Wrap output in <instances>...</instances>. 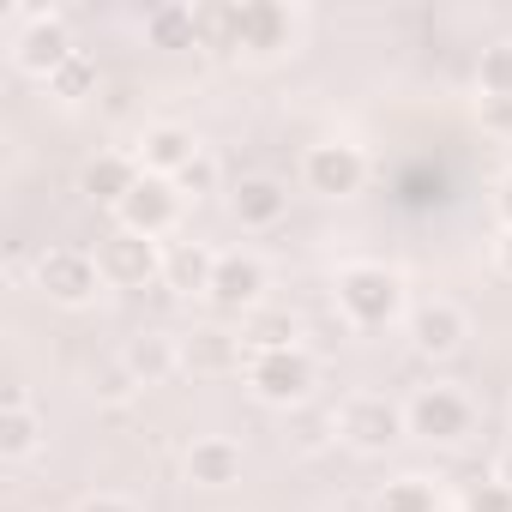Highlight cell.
<instances>
[{"label":"cell","mask_w":512,"mask_h":512,"mask_svg":"<svg viewBox=\"0 0 512 512\" xmlns=\"http://www.w3.org/2000/svg\"><path fill=\"white\" fill-rule=\"evenodd\" d=\"M338 308L350 326L362 332H380L392 320H404V278L392 266H374V260H356L338 272Z\"/></svg>","instance_id":"obj_1"},{"label":"cell","mask_w":512,"mask_h":512,"mask_svg":"<svg viewBox=\"0 0 512 512\" xmlns=\"http://www.w3.org/2000/svg\"><path fill=\"white\" fill-rule=\"evenodd\" d=\"M247 386H253V398L260 404H302L308 392H314V356L302 350V344H290V350H253L247 356Z\"/></svg>","instance_id":"obj_2"},{"label":"cell","mask_w":512,"mask_h":512,"mask_svg":"<svg viewBox=\"0 0 512 512\" xmlns=\"http://www.w3.org/2000/svg\"><path fill=\"white\" fill-rule=\"evenodd\" d=\"M368 181V151L350 145V139H326V145H308L302 157V187L320 193V199H356Z\"/></svg>","instance_id":"obj_3"},{"label":"cell","mask_w":512,"mask_h":512,"mask_svg":"<svg viewBox=\"0 0 512 512\" xmlns=\"http://www.w3.org/2000/svg\"><path fill=\"white\" fill-rule=\"evenodd\" d=\"M79 49H73V31L61 13H19V37H13V61L31 73V79H55V67H67Z\"/></svg>","instance_id":"obj_4"},{"label":"cell","mask_w":512,"mask_h":512,"mask_svg":"<svg viewBox=\"0 0 512 512\" xmlns=\"http://www.w3.org/2000/svg\"><path fill=\"white\" fill-rule=\"evenodd\" d=\"M37 290L61 308H85L97 302L103 290V266H97V253H79V247H49L43 260H37Z\"/></svg>","instance_id":"obj_5"},{"label":"cell","mask_w":512,"mask_h":512,"mask_svg":"<svg viewBox=\"0 0 512 512\" xmlns=\"http://www.w3.org/2000/svg\"><path fill=\"white\" fill-rule=\"evenodd\" d=\"M404 422H410L416 440H428V446H452V440L470 434L476 410H470V398L452 392V386H422V392L404 404Z\"/></svg>","instance_id":"obj_6"},{"label":"cell","mask_w":512,"mask_h":512,"mask_svg":"<svg viewBox=\"0 0 512 512\" xmlns=\"http://www.w3.org/2000/svg\"><path fill=\"white\" fill-rule=\"evenodd\" d=\"M181 193H175V181H163V175H145L121 205H115V229H133V235H145V241H163L175 223H181Z\"/></svg>","instance_id":"obj_7"},{"label":"cell","mask_w":512,"mask_h":512,"mask_svg":"<svg viewBox=\"0 0 512 512\" xmlns=\"http://www.w3.org/2000/svg\"><path fill=\"white\" fill-rule=\"evenodd\" d=\"M338 434L356 446V452H386V446H398L404 434H410V422H404V410L392 404V398H350L344 410H338Z\"/></svg>","instance_id":"obj_8"},{"label":"cell","mask_w":512,"mask_h":512,"mask_svg":"<svg viewBox=\"0 0 512 512\" xmlns=\"http://www.w3.org/2000/svg\"><path fill=\"white\" fill-rule=\"evenodd\" d=\"M97 266H103V284H121V290H139L151 278H163V253L157 241L133 235V229H109L97 241Z\"/></svg>","instance_id":"obj_9"},{"label":"cell","mask_w":512,"mask_h":512,"mask_svg":"<svg viewBox=\"0 0 512 512\" xmlns=\"http://www.w3.org/2000/svg\"><path fill=\"white\" fill-rule=\"evenodd\" d=\"M266 296V260L260 253H217V272H211V302L229 314H253Z\"/></svg>","instance_id":"obj_10"},{"label":"cell","mask_w":512,"mask_h":512,"mask_svg":"<svg viewBox=\"0 0 512 512\" xmlns=\"http://www.w3.org/2000/svg\"><path fill=\"white\" fill-rule=\"evenodd\" d=\"M290 31H296V19L278 0H241L235 7V49L241 55H278V49H290Z\"/></svg>","instance_id":"obj_11"},{"label":"cell","mask_w":512,"mask_h":512,"mask_svg":"<svg viewBox=\"0 0 512 512\" xmlns=\"http://www.w3.org/2000/svg\"><path fill=\"white\" fill-rule=\"evenodd\" d=\"M229 211H235L241 229H278L284 211H290V187L272 181V175H241L229 187Z\"/></svg>","instance_id":"obj_12"},{"label":"cell","mask_w":512,"mask_h":512,"mask_svg":"<svg viewBox=\"0 0 512 512\" xmlns=\"http://www.w3.org/2000/svg\"><path fill=\"white\" fill-rule=\"evenodd\" d=\"M193 157H199V139H193L187 127H175V121H157V127L139 133V169H145V175L175 181Z\"/></svg>","instance_id":"obj_13"},{"label":"cell","mask_w":512,"mask_h":512,"mask_svg":"<svg viewBox=\"0 0 512 512\" xmlns=\"http://www.w3.org/2000/svg\"><path fill=\"white\" fill-rule=\"evenodd\" d=\"M175 344H181V368L187 374H235L241 356H247V338H235L223 326H199V332H187Z\"/></svg>","instance_id":"obj_14"},{"label":"cell","mask_w":512,"mask_h":512,"mask_svg":"<svg viewBox=\"0 0 512 512\" xmlns=\"http://www.w3.org/2000/svg\"><path fill=\"white\" fill-rule=\"evenodd\" d=\"M464 338H470V326H464V314L452 302L410 308V344H416V356H452Z\"/></svg>","instance_id":"obj_15"},{"label":"cell","mask_w":512,"mask_h":512,"mask_svg":"<svg viewBox=\"0 0 512 512\" xmlns=\"http://www.w3.org/2000/svg\"><path fill=\"white\" fill-rule=\"evenodd\" d=\"M241 470H247V458H241V446L223 440V434H205V440L187 446V482H199V488H235Z\"/></svg>","instance_id":"obj_16"},{"label":"cell","mask_w":512,"mask_h":512,"mask_svg":"<svg viewBox=\"0 0 512 512\" xmlns=\"http://www.w3.org/2000/svg\"><path fill=\"white\" fill-rule=\"evenodd\" d=\"M145 181V169H139V157H121V151H103V157H91L85 163V175H79V187H85V199H97V205H121L133 187Z\"/></svg>","instance_id":"obj_17"},{"label":"cell","mask_w":512,"mask_h":512,"mask_svg":"<svg viewBox=\"0 0 512 512\" xmlns=\"http://www.w3.org/2000/svg\"><path fill=\"white\" fill-rule=\"evenodd\" d=\"M211 272H217V253L205 241H181L163 253V284L175 296H211Z\"/></svg>","instance_id":"obj_18"},{"label":"cell","mask_w":512,"mask_h":512,"mask_svg":"<svg viewBox=\"0 0 512 512\" xmlns=\"http://www.w3.org/2000/svg\"><path fill=\"white\" fill-rule=\"evenodd\" d=\"M121 368H127L133 386H157V380H169V374L181 368V344H175V338H157V332H139V338L127 344Z\"/></svg>","instance_id":"obj_19"},{"label":"cell","mask_w":512,"mask_h":512,"mask_svg":"<svg viewBox=\"0 0 512 512\" xmlns=\"http://www.w3.org/2000/svg\"><path fill=\"white\" fill-rule=\"evenodd\" d=\"M37 446H43V422H37V410L25 404V392L13 386L7 404H0V458L19 464V458H31Z\"/></svg>","instance_id":"obj_20"},{"label":"cell","mask_w":512,"mask_h":512,"mask_svg":"<svg viewBox=\"0 0 512 512\" xmlns=\"http://www.w3.org/2000/svg\"><path fill=\"white\" fill-rule=\"evenodd\" d=\"M145 43L151 49H199V19H193V7H151L145 13Z\"/></svg>","instance_id":"obj_21"},{"label":"cell","mask_w":512,"mask_h":512,"mask_svg":"<svg viewBox=\"0 0 512 512\" xmlns=\"http://www.w3.org/2000/svg\"><path fill=\"white\" fill-rule=\"evenodd\" d=\"M380 512H440V494L428 476H398L380 488Z\"/></svg>","instance_id":"obj_22"},{"label":"cell","mask_w":512,"mask_h":512,"mask_svg":"<svg viewBox=\"0 0 512 512\" xmlns=\"http://www.w3.org/2000/svg\"><path fill=\"white\" fill-rule=\"evenodd\" d=\"M49 97H61V103H85V97H97V61L79 49L67 67H55V79H49Z\"/></svg>","instance_id":"obj_23"},{"label":"cell","mask_w":512,"mask_h":512,"mask_svg":"<svg viewBox=\"0 0 512 512\" xmlns=\"http://www.w3.org/2000/svg\"><path fill=\"white\" fill-rule=\"evenodd\" d=\"M476 91L482 103H512V43H494L476 67Z\"/></svg>","instance_id":"obj_24"},{"label":"cell","mask_w":512,"mask_h":512,"mask_svg":"<svg viewBox=\"0 0 512 512\" xmlns=\"http://www.w3.org/2000/svg\"><path fill=\"white\" fill-rule=\"evenodd\" d=\"M241 338H247V356L253 350H290L296 344V320L290 314H253Z\"/></svg>","instance_id":"obj_25"},{"label":"cell","mask_w":512,"mask_h":512,"mask_svg":"<svg viewBox=\"0 0 512 512\" xmlns=\"http://www.w3.org/2000/svg\"><path fill=\"white\" fill-rule=\"evenodd\" d=\"M175 193H181V199H205V193H217V163L199 151V157L175 175Z\"/></svg>","instance_id":"obj_26"},{"label":"cell","mask_w":512,"mask_h":512,"mask_svg":"<svg viewBox=\"0 0 512 512\" xmlns=\"http://www.w3.org/2000/svg\"><path fill=\"white\" fill-rule=\"evenodd\" d=\"M458 512H512V488H500L494 476L488 482H470L464 500H458Z\"/></svg>","instance_id":"obj_27"},{"label":"cell","mask_w":512,"mask_h":512,"mask_svg":"<svg viewBox=\"0 0 512 512\" xmlns=\"http://www.w3.org/2000/svg\"><path fill=\"white\" fill-rule=\"evenodd\" d=\"M79 512H139V506H133V500H121V494H91Z\"/></svg>","instance_id":"obj_28"},{"label":"cell","mask_w":512,"mask_h":512,"mask_svg":"<svg viewBox=\"0 0 512 512\" xmlns=\"http://www.w3.org/2000/svg\"><path fill=\"white\" fill-rule=\"evenodd\" d=\"M494 272H500V278H512V229H500V235H494Z\"/></svg>","instance_id":"obj_29"},{"label":"cell","mask_w":512,"mask_h":512,"mask_svg":"<svg viewBox=\"0 0 512 512\" xmlns=\"http://www.w3.org/2000/svg\"><path fill=\"white\" fill-rule=\"evenodd\" d=\"M494 211H500V229H512V175H500V187H494Z\"/></svg>","instance_id":"obj_30"},{"label":"cell","mask_w":512,"mask_h":512,"mask_svg":"<svg viewBox=\"0 0 512 512\" xmlns=\"http://www.w3.org/2000/svg\"><path fill=\"white\" fill-rule=\"evenodd\" d=\"M482 121H494V127H512V103H482Z\"/></svg>","instance_id":"obj_31"},{"label":"cell","mask_w":512,"mask_h":512,"mask_svg":"<svg viewBox=\"0 0 512 512\" xmlns=\"http://www.w3.org/2000/svg\"><path fill=\"white\" fill-rule=\"evenodd\" d=\"M494 482H500V488H512V446L494 458Z\"/></svg>","instance_id":"obj_32"}]
</instances>
